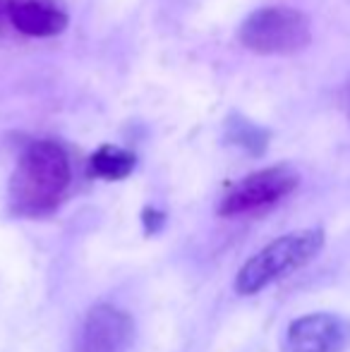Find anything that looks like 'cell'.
<instances>
[{"instance_id": "obj_12", "label": "cell", "mask_w": 350, "mask_h": 352, "mask_svg": "<svg viewBox=\"0 0 350 352\" xmlns=\"http://www.w3.org/2000/svg\"><path fill=\"white\" fill-rule=\"evenodd\" d=\"M343 96H346V111H348V118H350V77L346 82V91H343Z\"/></svg>"}, {"instance_id": "obj_3", "label": "cell", "mask_w": 350, "mask_h": 352, "mask_svg": "<svg viewBox=\"0 0 350 352\" xmlns=\"http://www.w3.org/2000/svg\"><path fill=\"white\" fill-rule=\"evenodd\" d=\"M238 38L245 48L262 56H288L303 51L312 41V24L303 10L269 5L245 17Z\"/></svg>"}, {"instance_id": "obj_5", "label": "cell", "mask_w": 350, "mask_h": 352, "mask_svg": "<svg viewBox=\"0 0 350 352\" xmlns=\"http://www.w3.org/2000/svg\"><path fill=\"white\" fill-rule=\"evenodd\" d=\"M135 340V319L116 305H94L82 321L75 352H127Z\"/></svg>"}, {"instance_id": "obj_2", "label": "cell", "mask_w": 350, "mask_h": 352, "mask_svg": "<svg viewBox=\"0 0 350 352\" xmlns=\"http://www.w3.org/2000/svg\"><path fill=\"white\" fill-rule=\"evenodd\" d=\"M324 250V230L322 228H307V230H295L288 235L276 237L266 247L250 256L240 266L235 276V290L240 295H254L264 290L269 283L283 278L290 271L303 269L305 264L314 259Z\"/></svg>"}, {"instance_id": "obj_7", "label": "cell", "mask_w": 350, "mask_h": 352, "mask_svg": "<svg viewBox=\"0 0 350 352\" xmlns=\"http://www.w3.org/2000/svg\"><path fill=\"white\" fill-rule=\"evenodd\" d=\"M10 22L24 36H58L67 27V10L61 0H10Z\"/></svg>"}, {"instance_id": "obj_6", "label": "cell", "mask_w": 350, "mask_h": 352, "mask_svg": "<svg viewBox=\"0 0 350 352\" xmlns=\"http://www.w3.org/2000/svg\"><path fill=\"white\" fill-rule=\"evenodd\" d=\"M350 345V324L329 311L298 316L288 326L290 352H341Z\"/></svg>"}, {"instance_id": "obj_8", "label": "cell", "mask_w": 350, "mask_h": 352, "mask_svg": "<svg viewBox=\"0 0 350 352\" xmlns=\"http://www.w3.org/2000/svg\"><path fill=\"white\" fill-rule=\"evenodd\" d=\"M137 166V158L132 151L122 146H113V144H103L94 151L89 158V173L101 180H125Z\"/></svg>"}, {"instance_id": "obj_9", "label": "cell", "mask_w": 350, "mask_h": 352, "mask_svg": "<svg viewBox=\"0 0 350 352\" xmlns=\"http://www.w3.org/2000/svg\"><path fill=\"white\" fill-rule=\"evenodd\" d=\"M226 140L240 146L243 151L252 153V156H262L266 144H269V132L235 113L226 120Z\"/></svg>"}, {"instance_id": "obj_1", "label": "cell", "mask_w": 350, "mask_h": 352, "mask_svg": "<svg viewBox=\"0 0 350 352\" xmlns=\"http://www.w3.org/2000/svg\"><path fill=\"white\" fill-rule=\"evenodd\" d=\"M70 182L72 168L65 148L48 140L32 142L22 151L10 177V206L27 218L46 216L61 206Z\"/></svg>"}, {"instance_id": "obj_10", "label": "cell", "mask_w": 350, "mask_h": 352, "mask_svg": "<svg viewBox=\"0 0 350 352\" xmlns=\"http://www.w3.org/2000/svg\"><path fill=\"white\" fill-rule=\"evenodd\" d=\"M142 221H144V228H146V232H159L161 230V226L166 223V216L161 211H156V209H144V213H142Z\"/></svg>"}, {"instance_id": "obj_11", "label": "cell", "mask_w": 350, "mask_h": 352, "mask_svg": "<svg viewBox=\"0 0 350 352\" xmlns=\"http://www.w3.org/2000/svg\"><path fill=\"white\" fill-rule=\"evenodd\" d=\"M3 17L10 19V0H0V24H3Z\"/></svg>"}, {"instance_id": "obj_4", "label": "cell", "mask_w": 350, "mask_h": 352, "mask_svg": "<svg viewBox=\"0 0 350 352\" xmlns=\"http://www.w3.org/2000/svg\"><path fill=\"white\" fill-rule=\"evenodd\" d=\"M300 182V175L290 166H271L264 170L250 173L248 177L238 180L228 187L221 197L219 213L226 218L245 216V213H257L271 209L288 195H293Z\"/></svg>"}]
</instances>
